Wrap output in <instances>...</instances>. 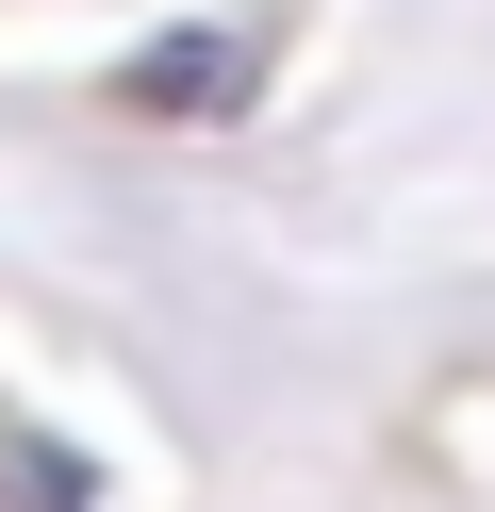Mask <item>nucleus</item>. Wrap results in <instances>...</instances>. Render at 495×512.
I'll return each mask as SVG.
<instances>
[{"mask_svg": "<svg viewBox=\"0 0 495 512\" xmlns=\"http://www.w3.org/2000/svg\"><path fill=\"white\" fill-rule=\"evenodd\" d=\"M264 67H281V50H264L248 17H182L165 50H132L116 100H132V116H248V100H264Z\"/></svg>", "mask_w": 495, "mask_h": 512, "instance_id": "1", "label": "nucleus"}]
</instances>
